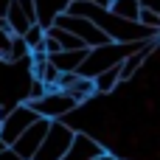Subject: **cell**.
<instances>
[{"label":"cell","mask_w":160,"mask_h":160,"mask_svg":"<svg viewBox=\"0 0 160 160\" xmlns=\"http://www.w3.org/2000/svg\"><path fill=\"white\" fill-rule=\"evenodd\" d=\"M6 8H8V0H0V17L6 14Z\"/></svg>","instance_id":"d6986e66"},{"label":"cell","mask_w":160,"mask_h":160,"mask_svg":"<svg viewBox=\"0 0 160 160\" xmlns=\"http://www.w3.org/2000/svg\"><path fill=\"white\" fill-rule=\"evenodd\" d=\"M25 59H28V48H25V42H22L20 37H11V48H8L6 62H25Z\"/></svg>","instance_id":"7c38bea8"},{"label":"cell","mask_w":160,"mask_h":160,"mask_svg":"<svg viewBox=\"0 0 160 160\" xmlns=\"http://www.w3.org/2000/svg\"><path fill=\"white\" fill-rule=\"evenodd\" d=\"M138 25H143V28H152V31H160V11L141 8V11H138Z\"/></svg>","instance_id":"4fadbf2b"},{"label":"cell","mask_w":160,"mask_h":160,"mask_svg":"<svg viewBox=\"0 0 160 160\" xmlns=\"http://www.w3.org/2000/svg\"><path fill=\"white\" fill-rule=\"evenodd\" d=\"M3 149H8V146H3V141H0V152H3Z\"/></svg>","instance_id":"ffe728a7"},{"label":"cell","mask_w":160,"mask_h":160,"mask_svg":"<svg viewBox=\"0 0 160 160\" xmlns=\"http://www.w3.org/2000/svg\"><path fill=\"white\" fill-rule=\"evenodd\" d=\"M39 118L34 115V110L28 107V104H17L3 121H0V141H3V146H11L31 124H37Z\"/></svg>","instance_id":"5b68a950"},{"label":"cell","mask_w":160,"mask_h":160,"mask_svg":"<svg viewBox=\"0 0 160 160\" xmlns=\"http://www.w3.org/2000/svg\"><path fill=\"white\" fill-rule=\"evenodd\" d=\"M143 45H146V42H143ZM143 45H115V42H107V45L90 48L87 56H84V62L79 65L76 76H82V79H96L98 73H104V70H110V68H118L129 53H135V51L143 48Z\"/></svg>","instance_id":"6da1fadb"},{"label":"cell","mask_w":160,"mask_h":160,"mask_svg":"<svg viewBox=\"0 0 160 160\" xmlns=\"http://www.w3.org/2000/svg\"><path fill=\"white\" fill-rule=\"evenodd\" d=\"M20 39L25 42V48H28V51H34V48H37L42 39H45V28H42L39 22H34V25H31V28H28V31H25Z\"/></svg>","instance_id":"8fae6325"},{"label":"cell","mask_w":160,"mask_h":160,"mask_svg":"<svg viewBox=\"0 0 160 160\" xmlns=\"http://www.w3.org/2000/svg\"><path fill=\"white\" fill-rule=\"evenodd\" d=\"M84 56H87V51H59L56 56H48V62L56 68V73L62 76V73H76L79 70V65L84 62Z\"/></svg>","instance_id":"ba28073f"},{"label":"cell","mask_w":160,"mask_h":160,"mask_svg":"<svg viewBox=\"0 0 160 160\" xmlns=\"http://www.w3.org/2000/svg\"><path fill=\"white\" fill-rule=\"evenodd\" d=\"M0 160H20V158H17L11 149H3V152H0Z\"/></svg>","instance_id":"ac0fdd59"},{"label":"cell","mask_w":160,"mask_h":160,"mask_svg":"<svg viewBox=\"0 0 160 160\" xmlns=\"http://www.w3.org/2000/svg\"><path fill=\"white\" fill-rule=\"evenodd\" d=\"M107 11L115 14V17H121V20H127V22H138L141 3H138V0H112Z\"/></svg>","instance_id":"9c48e42d"},{"label":"cell","mask_w":160,"mask_h":160,"mask_svg":"<svg viewBox=\"0 0 160 160\" xmlns=\"http://www.w3.org/2000/svg\"><path fill=\"white\" fill-rule=\"evenodd\" d=\"M48 124H51V121L39 118V121H37V124H31V127H28V129H25V132H22V135L8 146V149H11L20 160H31L34 155H37V149H39V143H42L45 132H48Z\"/></svg>","instance_id":"8992f818"},{"label":"cell","mask_w":160,"mask_h":160,"mask_svg":"<svg viewBox=\"0 0 160 160\" xmlns=\"http://www.w3.org/2000/svg\"><path fill=\"white\" fill-rule=\"evenodd\" d=\"M118 84H121V79H118V68H110V70H104V73H98V76L93 79V90L101 93V96L112 93Z\"/></svg>","instance_id":"30bf717a"},{"label":"cell","mask_w":160,"mask_h":160,"mask_svg":"<svg viewBox=\"0 0 160 160\" xmlns=\"http://www.w3.org/2000/svg\"><path fill=\"white\" fill-rule=\"evenodd\" d=\"M8 48H11V34L8 31H0V62H6Z\"/></svg>","instance_id":"5bb4252c"},{"label":"cell","mask_w":160,"mask_h":160,"mask_svg":"<svg viewBox=\"0 0 160 160\" xmlns=\"http://www.w3.org/2000/svg\"><path fill=\"white\" fill-rule=\"evenodd\" d=\"M3 20H6L11 37H22L34 22H39L37 0H8V8H6Z\"/></svg>","instance_id":"277c9868"},{"label":"cell","mask_w":160,"mask_h":160,"mask_svg":"<svg viewBox=\"0 0 160 160\" xmlns=\"http://www.w3.org/2000/svg\"><path fill=\"white\" fill-rule=\"evenodd\" d=\"M73 129L65 124V121H51L48 124V132H45V138H42V143H39V149H37V155L31 160H62V155L70 149V143H73Z\"/></svg>","instance_id":"7a4b0ae2"},{"label":"cell","mask_w":160,"mask_h":160,"mask_svg":"<svg viewBox=\"0 0 160 160\" xmlns=\"http://www.w3.org/2000/svg\"><path fill=\"white\" fill-rule=\"evenodd\" d=\"M141 3V8H152V11H158V0H138Z\"/></svg>","instance_id":"e0dca14e"},{"label":"cell","mask_w":160,"mask_h":160,"mask_svg":"<svg viewBox=\"0 0 160 160\" xmlns=\"http://www.w3.org/2000/svg\"><path fill=\"white\" fill-rule=\"evenodd\" d=\"M93 160H121V158H118L115 152H110V149H104V152H101L98 158H93Z\"/></svg>","instance_id":"9a60e30c"},{"label":"cell","mask_w":160,"mask_h":160,"mask_svg":"<svg viewBox=\"0 0 160 160\" xmlns=\"http://www.w3.org/2000/svg\"><path fill=\"white\" fill-rule=\"evenodd\" d=\"M28 107L34 110L37 118H45V121H62L65 115H70V112L79 110V104L68 93H59V90H48L42 98L28 101Z\"/></svg>","instance_id":"3957f363"},{"label":"cell","mask_w":160,"mask_h":160,"mask_svg":"<svg viewBox=\"0 0 160 160\" xmlns=\"http://www.w3.org/2000/svg\"><path fill=\"white\" fill-rule=\"evenodd\" d=\"M101 152H104V146H101L93 135H87V132H76L70 149L62 155V160H93V158H98Z\"/></svg>","instance_id":"52a82bcc"},{"label":"cell","mask_w":160,"mask_h":160,"mask_svg":"<svg viewBox=\"0 0 160 160\" xmlns=\"http://www.w3.org/2000/svg\"><path fill=\"white\" fill-rule=\"evenodd\" d=\"M84 3H90V6H98V8H110V3H112V0H84Z\"/></svg>","instance_id":"2e32d148"}]
</instances>
